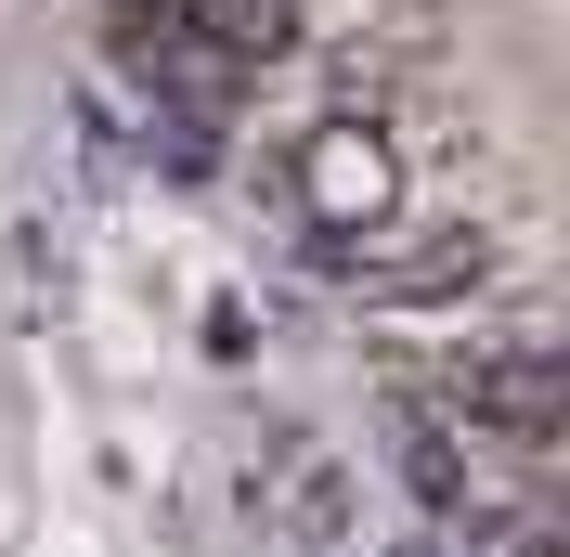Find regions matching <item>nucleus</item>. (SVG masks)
I'll return each instance as SVG.
<instances>
[{"instance_id": "f257e3e1", "label": "nucleus", "mask_w": 570, "mask_h": 557, "mask_svg": "<svg viewBox=\"0 0 570 557\" xmlns=\"http://www.w3.org/2000/svg\"><path fill=\"white\" fill-rule=\"evenodd\" d=\"M285 221L312 234V260L337 273L351 246H376L402 221V156L376 117H312V130L285 143Z\"/></svg>"}, {"instance_id": "f03ea898", "label": "nucleus", "mask_w": 570, "mask_h": 557, "mask_svg": "<svg viewBox=\"0 0 570 557\" xmlns=\"http://www.w3.org/2000/svg\"><path fill=\"white\" fill-rule=\"evenodd\" d=\"M337 273H351L363 299H402V312H428V299H466V285L493 273V234H480V221H441V234H415V246H351Z\"/></svg>"}, {"instance_id": "7ed1b4c3", "label": "nucleus", "mask_w": 570, "mask_h": 557, "mask_svg": "<svg viewBox=\"0 0 570 557\" xmlns=\"http://www.w3.org/2000/svg\"><path fill=\"white\" fill-rule=\"evenodd\" d=\"M351 519H363V480L337 467V453H285V492H273V531L285 545H351Z\"/></svg>"}, {"instance_id": "20e7f679", "label": "nucleus", "mask_w": 570, "mask_h": 557, "mask_svg": "<svg viewBox=\"0 0 570 557\" xmlns=\"http://www.w3.org/2000/svg\"><path fill=\"white\" fill-rule=\"evenodd\" d=\"M156 13L195 27L220 66H273V52H298V0H156Z\"/></svg>"}, {"instance_id": "39448f33", "label": "nucleus", "mask_w": 570, "mask_h": 557, "mask_svg": "<svg viewBox=\"0 0 570 557\" xmlns=\"http://www.w3.org/2000/svg\"><path fill=\"white\" fill-rule=\"evenodd\" d=\"M466 557H480V545H466Z\"/></svg>"}]
</instances>
